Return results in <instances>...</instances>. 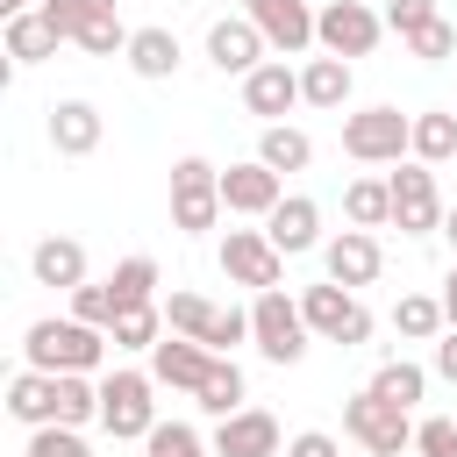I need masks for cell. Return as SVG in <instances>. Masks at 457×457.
I'll return each instance as SVG.
<instances>
[{
	"label": "cell",
	"instance_id": "obj_10",
	"mask_svg": "<svg viewBox=\"0 0 457 457\" xmlns=\"http://www.w3.org/2000/svg\"><path fill=\"white\" fill-rule=\"evenodd\" d=\"M221 271H228L236 286L271 293V286H278V271H286V257L271 250V236H264V228H228V243H221Z\"/></svg>",
	"mask_w": 457,
	"mask_h": 457
},
{
	"label": "cell",
	"instance_id": "obj_41",
	"mask_svg": "<svg viewBox=\"0 0 457 457\" xmlns=\"http://www.w3.org/2000/svg\"><path fill=\"white\" fill-rule=\"evenodd\" d=\"M407 50H414L421 64H443V57L457 50V29H450V21H428L421 36H407Z\"/></svg>",
	"mask_w": 457,
	"mask_h": 457
},
{
	"label": "cell",
	"instance_id": "obj_16",
	"mask_svg": "<svg viewBox=\"0 0 457 457\" xmlns=\"http://www.w3.org/2000/svg\"><path fill=\"white\" fill-rule=\"evenodd\" d=\"M264 236H271L278 257H300V250L321 243V207H314L307 193H293V200H278V207L264 214Z\"/></svg>",
	"mask_w": 457,
	"mask_h": 457
},
{
	"label": "cell",
	"instance_id": "obj_40",
	"mask_svg": "<svg viewBox=\"0 0 457 457\" xmlns=\"http://www.w3.org/2000/svg\"><path fill=\"white\" fill-rule=\"evenodd\" d=\"M29 457H93V450L79 443V428H57V421H50V428L29 436Z\"/></svg>",
	"mask_w": 457,
	"mask_h": 457
},
{
	"label": "cell",
	"instance_id": "obj_19",
	"mask_svg": "<svg viewBox=\"0 0 457 457\" xmlns=\"http://www.w3.org/2000/svg\"><path fill=\"white\" fill-rule=\"evenodd\" d=\"M50 143H57V157H93L100 150V107L93 100H57L50 107Z\"/></svg>",
	"mask_w": 457,
	"mask_h": 457
},
{
	"label": "cell",
	"instance_id": "obj_26",
	"mask_svg": "<svg viewBox=\"0 0 457 457\" xmlns=\"http://www.w3.org/2000/svg\"><path fill=\"white\" fill-rule=\"evenodd\" d=\"M414 157H421V164L457 157V107H428V114H414Z\"/></svg>",
	"mask_w": 457,
	"mask_h": 457
},
{
	"label": "cell",
	"instance_id": "obj_12",
	"mask_svg": "<svg viewBox=\"0 0 457 457\" xmlns=\"http://www.w3.org/2000/svg\"><path fill=\"white\" fill-rule=\"evenodd\" d=\"M278 200H286V179H278L271 164L250 157V164H228V171H221V207H228V214H271Z\"/></svg>",
	"mask_w": 457,
	"mask_h": 457
},
{
	"label": "cell",
	"instance_id": "obj_29",
	"mask_svg": "<svg viewBox=\"0 0 457 457\" xmlns=\"http://www.w3.org/2000/svg\"><path fill=\"white\" fill-rule=\"evenodd\" d=\"M107 286H114V307L136 314V307H150V293H157V264H150V257H121Z\"/></svg>",
	"mask_w": 457,
	"mask_h": 457
},
{
	"label": "cell",
	"instance_id": "obj_36",
	"mask_svg": "<svg viewBox=\"0 0 457 457\" xmlns=\"http://www.w3.org/2000/svg\"><path fill=\"white\" fill-rule=\"evenodd\" d=\"M157 321H164L157 307H136V314H121L107 336H114V350H157V343H164V336H157Z\"/></svg>",
	"mask_w": 457,
	"mask_h": 457
},
{
	"label": "cell",
	"instance_id": "obj_37",
	"mask_svg": "<svg viewBox=\"0 0 457 457\" xmlns=\"http://www.w3.org/2000/svg\"><path fill=\"white\" fill-rule=\"evenodd\" d=\"M428 21H443V14H436V0H393V7H386V29H393L400 43H407V36H421Z\"/></svg>",
	"mask_w": 457,
	"mask_h": 457
},
{
	"label": "cell",
	"instance_id": "obj_18",
	"mask_svg": "<svg viewBox=\"0 0 457 457\" xmlns=\"http://www.w3.org/2000/svg\"><path fill=\"white\" fill-rule=\"evenodd\" d=\"M214 457H278V421L264 407H243L214 428Z\"/></svg>",
	"mask_w": 457,
	"mask_h": 457
},
{
	"label": "cell",
	"instance_id": "obj_13",
	"mask_svg": "<svg viewBox=\"0 0 457 457\" xmlns=\"http://www.w3.org/2000/svg\"><path fill=\"white\" fill-rule=\"evenodd\" d=\"M207 371H214V350H207V343H193V336H164V343L150 350V378H157V386L200 393V386H207Z\"/></svg>",
	"mask_w": 457,
	"mask_h": 457
},
{
	"label": "cell",
	"instance_id": "obj_1",
	"mask_svg": "<svg viewBox=\"0 0 457 457\" xmlns=\"http://www.w3.org/2000/svg\"><path fill=\"white\" fill-rule=\"evenodd\" d=\"M107 328H86V321H36L29 336H21V350H29V371H50V378H64V371H93L100 357H107Z\"/></svg>",
	"mask_w": 457,
	"mask_h": 457
},
{
	"label": "cell",
	"instance_id": "obj_24",
	"mask_svg": "<svg viewBox=\"0 0 457 457\" xmlns=\"http://www.w3.org/2000/svg\"><path fill=\"white\" fill-rule=\"evenodd\" d=\"M257 164H271L278 179H286V171H307V164H314V143H307V129H286V121H271V129H264V143H257Z\"/></svg>",
	"mask_w": 457,
	"mask_h": 457
},
{
	"label": "cell",
	"instance_id": "obj_46",
	"mask_svg": "<svg viewBox=\"0 0 457 457\" xmlns=\"http://www.w3.org/2000/svg\"><path fill=\"white\" fill-rule=\"evenodd\" d=\"M443 236H450V250H457V207H450V214H443Z\"/></svg>",
	"mask_w": 457,
	"mask_h": 457
},
{
	"label": "cell",
	"instance_id": "obj_22",
	"mask_svg": "<svg viewBox=\"0 0 457 457\" xmlns=\"http://www.w3.org/2000/svg\"><path fill=\"white\" fill-rule=\"evenodd\" d=\"M129 71L136 79H171L179 71V36L171 29H136L129 36Z\"/></svg>",
	"mask_w": 457,
	"mask_h": 457
},
{
	"label": "cell",
	"instance_id": "obj_35",
	"mask_svg": "<svg viewBox=\"0 0 457 457\" xmlns=\"http://www.w3.org/2000/svg\"><path fill=\"white\" fill-rule=\"evenodd\" d=\"M164 321H171V336H193V343H200L207 321H214V307H207L200 293H171V300H164Z\"/></svg>",
	"mask_w": 457,
	"mask_h": 457
},
{
	"label": "cell",
	"instance_id": "obj_8",
	"mask_svg": "<svg viewBox=\"0 0 457 457\" xmlns=\"http://www.w3.org/2000/svg\"><path fill=\"white\" fill-rule=\"evenodd\" d=\"M378 36H386V21H378L364 0H328V7L314 14V43H321L328 57H343V64H350V57H364Z\"/></svg>",
	"mask_w": 457,
	"mask_h": 457
},
{
	"label": "cell",
	"instance_id": "obj_43",
	"mask_svg": "<svg viewBox=\"0 0 457 457\" xmlns=\"http://www.w3.org/2000/svg\"><path fill=\"white\" fill-rule=\"evenodd\" d=\"M286 457H336V443L321 436V428H307V436H293V450Z\"/></svg>",
	"mask_w": 457,
	"mask_h": 457
},
{
	"label": "cell",
	"instance_id": "obj_9",
	"mask_svg": "<svg viewBox=\"0 0 457 457\" xmlns=\"http://www.w3.org/2000/svg\"><path fill=\"white\" fill-rule=\"evenodd\" d=\"M386 186H393V221L407 236H436L443 228V200H436V171L428 164H400Z\"/></svg>",
	"mask_w": 457,
	"mask_h": 457
},
{
	"label": "cell",
	"instance_id": "obj_15",
	"mask_svg": "<svg viewBox=\"0 0 457 457\" xmlns=\"http://www.w3.org/2000/svg\"><path fill=\"white\" fill-rule=\"evenodd\" d=\"M243 107H250V114H264V129H271L278 114H293V107H300V71L264 57V64L243 79Z\"/></svg>",
	"mask_w": 457,
	"mask_h": 457
},
{
	"label": "cell",
	"instance_id": "obj_28",
	"mask_svg": "<svg viewBox=\"0 0 457 457\" xmlns=\"http://www.w3.org/2000/svg\"><path fill=\"white\" fill-rule=\"evenodd\" d=\"M50 50H57V29H50L43 14H14V21H7V57H14V64H43Z\"/></svg>",
	"mask_w": 457,
	"mask_h": 457
},
{
	"label": "cell",
	"instance_id": "obj_44",
	"mask_svg": "<svg viewBox=\"0 0 457 457\" xmlns=\"http://www.w3.org/2000/svg\"><path fill=\"white\" fill-rule=\"evenodd\" d=\"M436 378H450V386H457V328L436 343Z\"/></svg>",
	"mask_w": 457,
	"mask_h": 457
},
{
	"label": "cell",
	"instance_id": "obj_21",
	"mask_svg": "<svg viewBox=\"0 0 457 457\" xmlns=\"http://www.w3.org/2000/svg\"><path fill=\"white\" fill-rule=\"evenodd\" d=\"M7 414L29 421V428H50V421H57V378H50V371H21V378L7 386Z\"/></svg>",
	"mask_w": 457,
	"mask_h": 457
},
{
	"label": "cell",
	"instance_id": "obj_34",
	"mask_svg": "<svg viewBox=\"0 0 457 457\" xmlns=\"http://www.w3.org/2000/svg\"><path fill=\"white\" fill-rule=\"evenodd\" d=\"M71 321H86V328H114V321H121L114 286H79V293H71Z\"/></svg>",
	"mask_w": 457,
	"mask_h": 457
},
{
	"label": "cell",
	"instance_id": "obj_11",
	"mask_svg": "<svg viewBox=\"0 0 457 457\" xmlns=\"http://www.w3.org/2000/svg\"><path fill=\"white\" fill-rule=\"evenodd\" d=\"M243 14L257 21V36L271 43V50H307L314 43V7L307 0H243Z\"/></svg>",
	"mask_w": 457,
	"mask_h": 457
},
{
	"label": "cell",
	"instance_id": "obj_38",
	"mask_svg": "<svg viewBox=\"0 0 457 457\" xmlns=\"http://www.w3.org/2000/svg\"><path fill=\"white\" fill-rule=\"evenodd\" d=\"M129 36H136V29H121V14H107V21H93V29L79 36V50H93V57H114V50H121V57H129Z\"/></svg>",
	"mask_w": 457,
	"mask_h": 457
},
{
	"label": "cell",
	"instance_id": "obj_7",
	"mask_svg": "<svg viewBox=\"0 0 457 457\" xmlns=\"http://www.w3.org/2000/svg\"><path fill=\"white\" fill-rule=\"evenodd\" d=\"M300 314H307L314 336H328V343H343V350H357V343L371 336V314H364V307L350 300V286H336V278H328V286H307V293H300Z\"/></svg>",
	"mask_w": 457,
	"mask_h": 457
},
{
	"label": "cell",
	"instance_id": "obj_27",
	"mask_svg": "<svg viewBox=\"0 0 457 457\" xmlns=\"http://www.w3.org/2000/svg\"><path fill=\"white\" fill-rule=\"evenodd\" d=\"M36 14L57 29V43H79L93 21H107V14H114V0H43Z\"/></svg>",
	"mask_w": 457,
	"mask_h": 457
},
{
	"label": "cell",
	"instance_id": "obj_31",
	"mask_svg": "<svg viewBox=\"0 0 457 457\" xmlns=\"http://www.w3.org/2000/svg\"><path fill=\"white\" fill-rule=\"evenodd\" d=\"M421 386H428V371H421V364H407V357L378 364V378H371V393H378V400H393V407H414V400H421Z\"/></svg>",
	"mask_w": 457,
	"mask_h": 457
},
{
	"label": "cell",
	"instance_id": "obj_6",
	"mask_svg": "<svg viewBox=\"0 0 457 457\" xmlns=\"http://www.w3.org/2000/svg\"><path fill=\"white\" fill-rule=\"evenodd\" d=\"M100 428H107L114 443H136V436L157 428V400H150V378H143V371H114V378L100 386Z\"/></svg>",
	"mask_w": 457,
	"mask_h": 457
},
{
	"label": "cell",
	"instance_id": "obj_3",
	"mask_svg": "<svg viewBox=\"0 0 457 457\" xmlns=\"http://www.w3.org/2000/svg\"><path fill=\"white\" fill-rule=\"evenodd\" d=\"M343 150L357 164H400V150H414V114L400 107H364L343 121Z\"/></svg>",
	"mask_w": 457,
	"mask_h": 457
},
{
	"label": "cell",
	"instance_id": "obj_4",
	"mask_svg": "<svg viewBox=\"0 0 457 457\" xmlns=\"http://www.w3.org/2000/svg\"><path fill=\"white\" fill-rule=\"evenodd\" d=\"M250 336H257V350H264L271 364H300L314 328H307L300 300H286V293L271 286V293H257V307H250Z\"/></svg>",
	"mask_w": 457,
	"mask_h": 457
},
{
	"label": "cell",
	"instance_id": "obj_23",
	"mask_svg": "<svg viewBox=\"0 0 457 457\" xmlns=\"http://www.w3.org/2000/svg\"><path fill=\"white\" fill-rule=\"evenodd\" d=\"M300 100H307V107H343V100H350V64H343V57H307Z\"/></svg>",
	"mask_w": 457,
	"mask_h": 457
},
{
	"label": "cell",
	"instance_id": "obj_39",
	"mask_svg": "<svg viewBox=\"0 0 457 457\" xmlns=\"http://www.w3.org/2000/svg\"><path fill=\"white\" fill-rule=\"evenodd\" d=\"M243 336H250V314H243V307H214V321H207L200 343H207V350H236Z\"/></svg>",
	"mask_w": 457,
	"mask_h": 457
},
{
	"label": "cell",
	"instance_id": "obj_45",
	"mask_svg": "<svg viewBox=\"0 0 457 457\" xmlns=\"http://www.w3.org/2000/svg\"><path fill=\"white\" fill-rule=\"evenodd\" d=\"M443 321L457 328V264H450V278H443Z\"/></svg>",
	"mask_w": 457,
	"mask_h": 457
},
{
	"label": "cell",
	"instance_id": "obj_42",
	"mask_svg": "<svg viewBox=\"0 0 457 457\" xmlns=\"http://www.w3.org/2000/svg\"><path fill=\"white\" fill-rule=\"evenodd\" d=\"M414 450H421V457H457V421H443V414L421 421V428H414Z\"/></svg>",
	"mask_w": 457,
	"mask_h": 457
},
{
	"label": "cell",
	"instance_id": "obj_20",
	"mask_svg": "<svg viewBox=\"0 0 457 457\" xmlns=\"http://www.w3.org/2000/svg\"><path fill=\"white\" fill-rule=\"evenodd\" d=\"M29 271H36V286H64V293H79V286H86V243H71V236H43V243L29 250Z\"/></svg>",
	"mask_w": 457,
	"mask_h": 457
},
{
	"label": "cell",
	"instance_id": "obj_25",
	"mask_svg": "<svg viewBox=\"0 0 457 457\" xmlns=\"http://www.w3.org/2000/svg\"><path fill=\"white\" fill-rule=\"evenodd\" d=\"M343 214H350L357 228H386V221H393V186H386V179H350V186H343Z\"/></svg>",
	"mask_w": 457,
	"mask_h": 457
},
{
	"label": "cell",
	"instance_id": "obj_5",
	"mask_svg": "<svg viewBox=\"0 0 457 457\" xmlns=\"http://www.w3.org/2000/svg\"><path fill=\"white\" fill-rule=\"evenodd\" d=\"M171 221L186 236H200V228L221 221V171L207 157H179L171 164Z\"/></svg>",
	"mask_w": 457,
	"mask_h": 457
},
{
	"label": "cell",
	"instance_id": "obj_33",
	"mask_svg": "<svg viewBox=\"0 0 457 457\" xmlns=\"http://www.w3.org/2000/svg\"><path fill=\"white\" fill-rule=\"evenodd\" d=\"M143 450H150V457H207L200 428H186V421H157V428L143 436Z\"/></svg>",
	"mask_w": 457,
	"mask_h": 457
},
{
	"label": "cell",
	"instance_id": "obj_17",
	"mask_svg": "<svg viewBox=\"0 0 457 457\" xmlns=\"http://www.w3.org/2000/svg\"><path fill=\"white\" fill-rule=\"evenodd\" d=\"M321 264H328V278H336V286H371V278H378V264H386V250H378V236H371V228H343V236L321 250Z\"/></svg>",
	"mask_w": 457,
	"mask_h": 457
},
{
	"label": "cell",
	"instance_id": "obj_30",
	"mask_svg": "<svg viewBox=\"0 0 457 457\" xmlns=\"http://www.w3.org/2000/svg\"><path fill=\"white\" fill-rule=\"evenodd\" d=\"M193 400H200L207 414H221V421L243 414V371H236V357H214V371H207V386H200Z\"/></svg>",
	"mask_w": 457,
	"mask_h": 457
},
{
	"label": "cell",
	"instance_id": "obj_2",
	"mask_svg": "<svg viewBox=\"0 0 457 457\" xmlns=\"http://www.w3.org/2000/svg\"><path fill=\"white\" fill-rule=\"evenodd\" d=\"M343 428H350V436H357L371 457H400V450H414V421H407V407L378 400L371 386L343 400Z\"/></svg>",
	"mask_w": 457,
	"mask_h": 457
},
{
	"label": "cell",
	"instance_id": "obj_14",
	"mask_svg": "<svg viewBox=\"0 0 457 457\" xmlns=\"http://www.w3.org/2000/svg\"><path fill=\"white\" fill-rule=\"evenodd\" d=\"M264 36H257V21L243 14V21H214L207 29V57H214V71H236V79H250L257 64H264Z\"/></svg>",
	"mask_w": 457,
	"mask_h": 457
},
{
	"label": "cell",
	"instance_id": "obj_32",
	"mask_svg": "<svg viewBox=\"0 0 457 457\" xmlns=\"http://www.w3.org/2000/svg\"><path fill=\"white\" fill-rule=\"evenodd\" d=\"M393 328H400L407 343H428V336L443 328V300H428V293H407V300L393 307Z\"/></svg>",
	"mask_w": 457,
	"mask_h": 457
}]
</instances>
